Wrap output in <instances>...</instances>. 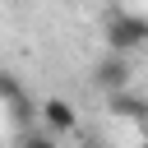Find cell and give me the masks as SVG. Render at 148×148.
<instances>
[{
  "label": "cell",
  "instance_id": "277c9868",
  "mask_svg": "<svg viewBox=\"0 0 148 148\" xmlns=\"http://www.w3.org/2000/svg\"><path fill=\"white\" fill-rule=\"evenodd\" d=\"M5 97H9L14 116H18V120H28V102H23V92H18V83H14V79H5Z\"/></svg>",
  "mask_w": 148,
  "mask_h": 148
},
{
  "label": "cell",
  "instance_id": "8992f818",
  "mask_svg": "<svg viewBox=\"0 0 148 148\" xmlns=\"http://www.w3.org/2000/svg\"><path fill=\"white\" fill-rule=\"evenodd\" d=\"M23 148H56V139H51V134H28Z\"/></svg>",
  "mask_w": 148,
  "mask_h": 148
},
{
  "label": "cell",
  "instance_id": "7a4b0ae2",
  "mask_svg": "<svg viewBox=\"0 0 148 148\" xmlns=\"http://www.w3.org/2000/svg\"><path fill=\"white\" fill-rule=\"evenodd\" d=\"M37 111H42V120H46V130H51V134H69V130L79 125V116H74V106H69L65 97H46Z\"/></svg>",
  "mask_w": 148,
  "mask_h": 148
},
{
  "label": "cell",
  "instance_id": "6da1fadb",
  "mask_svg": "<svg viewBox=\"0 0 148 148\" xmlns=\"http://www.w3.org/2000/svg\"><path fill=\"white\" fill-rule=\"evenodd\" d=\"M143 37H148V18H139V14H116V18L106 23V42H111L116 56H120V51H134Z\"/></svg>",
  "mask_w": 148,
  "mask_h": 148
},
{
  "label": "cell",
  "instance_id": "3957f363",
  "mask_svg": "<svg viewBox=\"0 0 148 148\" xmlns=\"http://www.w3.org/2000/svg\"><path fill=\"white\" fill-rule=\"evenodd\" d=\"M125 74H130V69H125V60H120V56H106V60L97 65V83H102V88H111V92H120V88H125Z\"/></svg>",
  "mask_w": 148,
  "mask_h": 148
},
{
  "label": "cell",
  "instance_id": "5b68a950",
  "mask_svg": "<svg viewBox=\"0 0 148 148\" xmlns=\"http://www.w3.org/2000/svg\"><path fill=\"white\" fill-rule=\"evenodd\" d=\"M111 111H120V116H143L148 106H139V102H130V97H120V92H111Z\"/></svg>",
  "mask_w": 148,
  "mask_h": 148
},
{
  "label": "cell",
  "instance_id": "52a82bcc",
  "mask_svg": "<svg viewBox=\"0 0 148 148\" xmlns=\"http://www.w3.org/2000/svg\"><path fill=\"white\" fill-rule=\"evenodd\" d=\"M143 148H148V143H143Z\"/></svg>",
  "mask_w": 148,
  "mask_h": 148
}]
</instances>
